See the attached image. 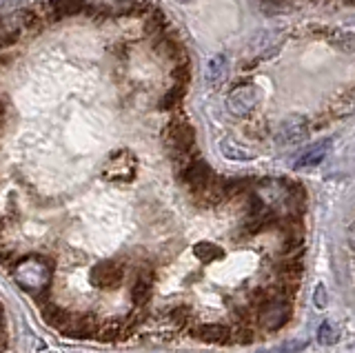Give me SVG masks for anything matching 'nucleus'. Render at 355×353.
I'll return each instance as SVG.
<instances>
[{
  "instance_id": "nucleus-15",
  "label": "nucleus",
  "mask_w": 355,
  "mask_h": 353,
  "mask_svg": "<svg viewBox=\"0 0 355 353\" xmlns=\"http://www.w3.org/2000/svg\"><path fill=\"white\" fill-rule=\"evenodd\" d=\"M193 253H196V258L200 260V262H205V264H209V262H216V260H220L222 256H225V251H222L218 245H214V242H198V245L193 247Z\"/></svg>"
},
{
  "instance_id": "nucleus-18",
  "label": "nucleus",
  "mask_w": 355,
  "mask_h": 353,
  "mask_svg": "<svg viewBox=\"0 0 355 353\" xmlns=\"http://www.w3.org/2000/svg\"><path fill=\"white\" fill-rule=\"evenodd\" d=\"M180 98H182V89H180V87H175V89H171L169 94L162 98L160 107L162 109H171V107H175L178 103H180Z\"/></svg>"
},
{
  "instance_id": "nucleus-5",
  "label": "nucleus",
  "mask_w": 355,
  "mask_h": 353,
  "mask_svg": "<svg viewBox=\"0 0 355 353\" xmlns=\"http://www.w3.org/2000/svg\"><path fill=\"white\" fill-rule=\"evenodd\" d=\"M178 175H180V182L184 187H189V191H191L193 196H200L202 191H207L211 187V182H214V175H211L209 164L202 160L184 162L180 167V171H178Z\"/></svg>"
},
{
  "instance_id": "nucleus-16",
  "label": "nucleus",
  "mask_w": 355,
  "mask_h": 353,
  "mask_svg": "<svg viewBox=\"0 0 355 353\" xmlns=\"http://www.w3.org/2000/svg\"><path fill=\"white\" fill-rule=\"evenodd\" d=\"M169 320H171L173 325L182 327V325L189 322V320H191V309H189L187 304H178V307H173L171 311H169Z\"/></svg>"
},
{
  "instance_id": "nucleus-3",
  "label": "nucleus",
  "mask_w": 355,
  "mask_h": 353,
  "mask_svg": "<svg viewBox=\"0 0 355 353\" xmlns=\"http://www.w3.org/2000/svg\"><path fill=\"white\" fill-rule=\"evenodd\" d=\"M89 278H92V284L98 286L100 291H116L118 286L125 282L127 269H125V264L118 260H103L92 269Z\"/></svg>"
},
{
  "instance_id": "nucleus-8",
  "label": "nucleus",
  "mask_w": 355,
  "mask_h": 353,
  "mask_svg": "<svg viewBox=\"0 0 355 353\" xmlns=\"http://www.w3.org/2000/svg\"><path fill=\"white\" fill-rule=\"evenodd\" d=\"M153 284H155V273L149 267H142L138 269L136 280L131 284V300L138 309L147 307L151 302V295H153Z\"/></svg>"
},
{
  "instance_id": "nucleus-22",
  "label": "nucleus",
  "mask_w": 355,
  "mask_h": 353,
  "mask_svg": "<svg viewBox=\"0 0 355 353\" xmlns=\"http://www.w3.org/2000/svg\"><path fill=\"white\" fill-rule=\"evenodd\" d=\"M178 3H191V0H178Z\"/></svg>"
},
{
  "instance_id": "nucleus-19",
  "label": "nucleus",
  "mask_w": 355,
  "mask_h": 353,
  "mask_svg": "<svg viewBox=\"0 0 355 353\" xmlns=\"http://www.w3.org/2000/svg\"><path fill=\"white\" fill-rule=\"evenodd\" d=\"M315 302H318V307L322 309V307H327V291H324V286H318V291H315Z\"/></svg>"
},
{
  "instance_id": "nucleus-14",
  "label": "nucleus",
  "mask_w": 355,
  "mask_h": 353,
  "mask_svg": "<svg viewBox=\"0 0 355 353\" xmlns=\"http://www.w3.org/2000/svg\"><path fill=\"white\" fill-rule=\"evenodd\" d=\"M51 9L55 16L69 18L85 12V0H51Z\"/></svg>"
},
{
  "instance_id": "nucleus-2",
  "label": "nucleus",
  "mask_w": 355,
  "mask_h": 353,
  "mask_svg": "<svg viewBox=\"0 0 355 353\" xmlns=\"http://www.w3.org/2000/svg\"><path fill=\"white\" fill-rule=\"evenodd\" d=\"M138 175V160L129 151H116L103 167V178L114 184H127L136 180Z\"/></svg>"
},
{
  "instance_id": "nucleus-21",
  "label": "nucleus",
  "mask_w": 355,
  "mask_h": 353,
  "mask_svg": "<svg viewBox=\"0 0 355 353\" xmlns=\"http://www.w3.org/2000/svg\"><path fill=\"white\" fill-rule=\"evenodd\" d=\"M349 242H351V247L355 249V223H353L351 229H349Z\"/></svg>"
},
{
  "instance_id": "nucleus-7",
  "label": "nucleus",
  "mask_w": 355,
  "mask_h": 353,
  "mask_svg": "<svg viewBox=\"0 0 355 353\" xmlns=\"http://www.w3.org/2000/svg\"><path fill=\"white\" fill-rule=\"evenodd\" d=\"M260 103V92L255 85H244V87H236L229 98H227V105L231 109V114L236 116H247L251 114L255 107Z\"/></svg>"
},
{
  "instance_id": "nucleus-4",
  "label": "nucleus",
  "mask_w": 355,
  "mask_h": 353,
  "mask_svg": "<svg viewBox=\"0 0 355 353\" xmlns=\"http://www.w3.org/2000/svg\"><path fill=\"white\" fill-rule=\"evenodd\" d=\"M253 198L258 203H262L266 209H271V212H275V209H280V207H284L288 203H293L291 187H288L286 182H282V180H264V182H260L258 187H255Z\"/></svg>"
},
{
  "instance_id": "nucleus-17",
  "label": "nucleus",
  "mask_w": 355,
  "mask_h": 353,
  "mask_svg": "<svg viewBox=\"0 0 355 353\" xmlns=\"http://www.w3.org/2000/svg\"><path fill=\"white\" fill-rule=\"evenodd\" d=\"M338 327L336 325H331V322H324L320 327L318 331V340H320V345H333V342H338Z\"/></svg>"
},
{
  "instance_id": "nucleus-6",
  "label": "nucleus",
  "mask_w": 355,
  "mask_h": 353,
  "mask_svg": "<svg viewBox=\"0 0 355 353\" xmlns=\"http://www.w3.org/2000/svg\"><path fill=\"white\" fill-rule=\"evenodd\" d=\"M288 318H291V307L282 300H264L260 304V313H258V325L264 331H277L282 329Z\"/></svg>"
},
{
  "instance_id": "nucleus-13",
  "label": "nucleus",
  "mask_w": 355,
  "mask_h": 353,
  "mask_svg": "<svg viewBox=\"0 0 355 353\" xmlns=\"http://www.w3.org/2000/svg\"><path fill=\"white\" fill-rule=\"evenodd\" d=\"M327 151H329V142H318L309 151H304L302 156L297 158L295 167L297 169H311V167H318V164L327 158Z\"/></svg>"
},
{
  "instance_id": "nucleus-11",
  "label": "nucleus",
  "mask_w": 355,
  "mask_h": 353,
  "mask_svg": "<svg viewBox=\"0 0 355 353\" xmlns=\"http://www.w3.org/2000/svg\"><path fill=\"white\" fill-rule=\"evenodd\" d=\"M309 134V127L302 118H288L280 125V131H277V138H280L282 145H297L302 142Z\"/></svg>"
},
{
  "instance_id": "nucleus-12",
  "label": "nucleus",
  "mask_w": 355,
  "mask_h": 353,
  "mask_svg": "<svg viewBox=\"0 0 355 353\" xmlns=\"http://www.w3.org/2000/svg\"><path fill=\"white\" fill-rule=\"evenodd\" d=\"M227 69H229L227 56L218 53V56H214V58L209 60V64H207V83L211 87L222 85V83H225V78H227Z\"/></svg>"
},
{
  "instance_id": "nucleus-1",
  "label": "nucleus",
  "mask_w": 355,
  "mask_h": 353,
  "mask_svg": "<svg viewBox=\"0 0 355 353\" xmlns=\"http://www.w3.org/2000/svg\"><path fill=\"white\" fill-rule=\"evenodd\" d=\"M9 273L14 275L20 289H25L38 300L40 295L49 293L53 280V262L42 253H27V256H18Z\"/></svg>"
},
{
  "instance_id": "nucleus-9",
  "label": "nucleus",
  "mask_w": 355,
  "mask_h": 353,
  "mask_svg": "<svg viewBox=\"0 0 355 353\" xmlns=\"http://www.w3.org/2000/svg\"><path fill=\"white\" fill-rule=\"evenodd\" d=\"M193 336L202 342H209V345H225V342L233 340L231 329L220 325V322H205V325H198L193 329Z\"/></svg>"
},
{
  "instance_id": "nucleus-10",
  "label": "nucleus",
  "mask_w": 355,
  "mask_h": 353,
  "mask_svg": "<svg viewBox=\"0 0 355 353\" xmlns=\"http://www.w3.org/2000/svg\"><path fill=\"white\" fill-rule=\"evenodd\" d=\"M131 0H85V12L94 16H120L125 14Z\"/></svg>"
},
{
  "instance_id": "nucleus-20",
  "label": "nucleus",
  "mask_w": 355,
  "mask_h": 353,
  "mask_svg": "<svg viewBox=\"0 0 355 353\" xmlns=\"http://www.w3.org/2000/svg\"><path fill=\"white\" fill-rule=\"evenodd\" d=\"M302 347H304V345H284V347L275 349V351H271V353H297Z\"/></svg>"
}]
</instances>
